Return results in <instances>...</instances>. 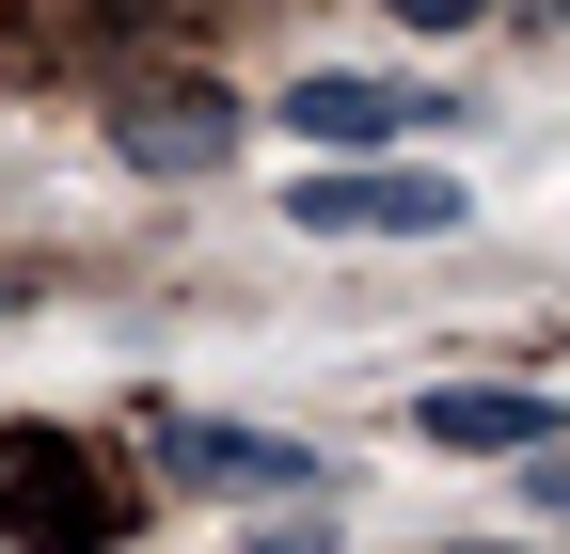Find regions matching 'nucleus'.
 <instances>
[{"instance_id": "1", "label": "nucleus", "mask_w": 570, "mask_h": 554, "mask_svg": "<svg viewBox=\"0 0 570 554\" xmlns=\"http://www.w3.org/2000/svg\"><path fill=\"white\" fill-rule=\"evenodd\" d=\"M285 222H302V238H460V175H428V159L302 175V190H285Z\"/></svg>"}, {"instance_id": "2", "label": "nucleus", "mask_w": 570, "mask_h": 554, "mask_svg": "<svg viewBox=\"0 0 570 554\" xmlns=\"http://www.w3.org/2000/svg\"><path fill=\"white\" fill-rule=\"evenodd\" d=\"M127 507L96 492V459L80 444H48V428H0V538H48V554H96Z\"/></svg>"}, {"instance_id": "3", "label": "nucleus", "mask_w": 570, "mask_h": 554, "mask_svg": "<svg viewBox=\"0 0 570 554\" xmlns=\"http://www.w3.org/2000/svg\"><path fill=\"white\" fill-rule=\"evenodd\" d=\"M111 144H127L142 175H223V159H238V96H223V80H127Z\"/></svg>"}, {"instance_id": "4", "label": "nucleus", "mask_w": 570, "mask_h": 554, "mask_svg": "<svg viewBox=\"0 0 570 554\" xmlns=\"http://www.w3.org/2000/svg\"><path fill=\"white\" fill-rule=\"evenodd\" d=\"M159 475H190V492H317L302 444H269V428H206V412H159Z\"/></svg>"}, {"instance_id": "5", "label": "nucleus", "mask_w": 570, "mask_h": 554, "mask_svg": "<svg viewBox=\"0 0 570 554\" xmlns=\"http://www.w3.org/2000/svg\"><path fill=\"white\" fill-rule=\"evenodd\" d=\"M428 111H444V96H412V80H302V96H285V127H302V144H333V159L412 144Z\"/></svg>"}, {"instance_id": "6", "label": "nucleus", "mask_w": 570, "mask_h": 554, "mask_svg": "<svg viewBox=\"0 0 570 554\" xmlns=\"http://www.w3.org/2000/svg\"><path fill=\"white\" fill-rule=\"evenodd\" d=\"M554 412L523 396V380H444L428 396V444H460V459H508V444H539Z\"/></svg>"}, {"instance_id": "7", "label": "nucleus", "mask_w": 570, "mask_h": 554, "mask_svg": "<svg viewBox=\"0 0 570 554\" xmlns=\"http://www.w3.org/2000/svg\"><path fill=\"white\" fill-rule=\"evenodd\" d=\"M381 17H396V32H475L491 0H381Z\"/></svg>"}, {"instance_id": "8", "label": "nucleus", "mask_w": 570, "mask_h": 554, "mask_svg": "<svg viewBox=\"0 0 570 554\" xmlns=\"http://www.w3.org/2000/svg\"><path fill=\"white\" fill-rule=\"evenodd\" d=\"M539 507H554V523H570V459H554V475H539Z\"/></svg>"}, {"instance_id": "9", "label": "nucleus", "mask_w": 570, "mask_h": 554, "mask_svg": "<svg viewBox=\"0 0 570 554\" xmlns=\"http://www.w3.org/2000/svg\"><path fill=\"white\" fill-rule=\"evenodd\" d=\"M269 554H333V538H269Z\"/></svg>"}, {"instance_id": "10", "label": "nucleus", "mask_w": 570, "mask_h": 554, "mask_svg": "<svg viewBox=\"0 0 570 554\" xmlns=\"http://www.w3.org/2000/svg\"><path fill=\"white\" fill-rule=\"evenodd\" d=\"M460 554H491V538H460Z\"/></svg>"}]
</instances>
